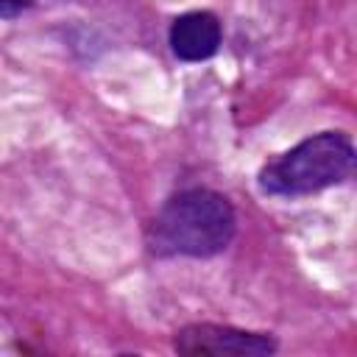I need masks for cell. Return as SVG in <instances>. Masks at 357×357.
<instances>
[{
    "instance_id": "cell-2",
    "label": "cell",
    "mask_w": 357,
    "mask_h": 357,
    "mask_svg": "<svg viewBox=\"0 0 357 357\" xmlns=\"http://www.w3.org/2000/svg\"><path fill=\"white\" fill-rule=\"evenodd\" d=\"M354 145L343 131H321L259 170V187L271 195L293 198L326 190L349 178Z\"/></svg>"
},
{
    "instance_id": "cell-4",
    "label": "cell",
    "mask_w": 357,
    "mask_h": 357,
    "mask_svg": "<svg viewBox=\"0 0 357 357\" xmlns=\"http://www.w3.org/2000/svg\"><path fill=\"white\" fill-rule=\"evenodd\" d=\"M220 22L212 11H187L170 25V47L181 61H204L220 47Z\"/></svg>"
},
{
    "instance_id": "cell-3",
    "label": "cell",
    "mask_w": 357,
    "mask_h": 357,
    "mask_svg": "<svg viewBox=\"0 0 357 357\" xmlns=\"http://www.w3.org/2000/svg\"><path fill=\"white\" fill-rule=\"evenodd\" d=\"M178 354H234V357H262L276 351V340L265 332H245L220 324H190L176 332L173 340Z\"/></svg>"
},
{
    "instance_id": "cell-1",
    "label": "cell",
    "mask_w": 357,
    "mask_h": 357,
    "mask_svg": "<svg viewBox=\"0 0 357 357\" xmlns=\"http://www.w3.org/2000/svg\"><path fill=\"white\" fill-rule=\"evenodd\" d=\"M237 234V215L226 195L204 187L173 195L153 220L151 248L156 254L215 257Z\"/></svg>"
}]
</instances>
